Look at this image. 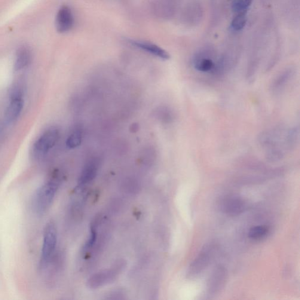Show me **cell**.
Here are the masks:
<instances>
[{"label": "cell", "instance_id": "cell-8", "mask_svg": "<svg viewBox=\"0 0 300 300\" xmlns=\"http://www.w3.org/2000/svg\"><path fill=\"white\" fill-rule=\"evenodd\" d=\"M59 135V131L56 128H51L45 131L35 144L34 151L36 154H46L56 144Z\"/></svg>", "mask_w": 300, "mask_h": 300}, {"label": "cell", "instance_id": "cell-17", "mask_svg": "<svg viewBox=\"0 0 300 300\" xmlns=\"http://www.w3.org/2000/svg\"><path fill=\"white\" fill-rule=\"evenodd\" d=\"M31 55L29 49L23 47L17 52L16 60L14 64V69L19 70L25 68L30 62Z\"/></svg>", "mask_w": 300, "mask_h": 300}, {"label": "cell", "instance_id": "cell-15", "mask_svg": "<svg viewBox=\"0 0 300 300\" xmlns=\"http://www.w3.org/2000/svg\"><path fill=\"white\" fill-rule=\"evenodd\" d=\"M154 5L156 13L165 18L171 17L176 10V3L174 0H157Z\"/></svg>", "mask_w": 300, "mask_h": 300}, {"label": "cell", "instance_id": "cell-12", "mask_svg": "<svg viewBox=\"0 0 300 300\" xmlns=\"http://www.w3.org/2000/svg\"><path fill=\"white\" fill-rule=\"evenodd\" d=\"M130 44L135 46L138 48L154 55L161 60H168L170 59V55L163 48L158 45L152 44L151 42L145 41H130Z\"/></svg>", "mask_w": 300, "mask_h": 300}, {"label": "cell", "instance_id": "cell-23", "mask_svg": "<svg viewBox=\"0 0 300 300\" xmlns=\"http://www.w3.org/2000/svg\"><path fill=\"white\" fill-rule=\"evenodd\" d=\"M23 90L20 86L15 85L11 89L10 91L11 100L17 99H22Z\"/></svg>", "mask_w": 300, "mask_h": 300}, {"label": "cell", "instance_id": "cell-22", "mask_svg": "<svg viewBox=\"0 0 300 300\" xmlns=\"http://www.w3.org/2000/svg\"><path fill=\"white\" fill-rule=\"evenodd\" d=\"M252 1L253 0H234L232 4V10L237 13L247 11Z\"/></svg>", "mask_w": 300, "mask_h": 300}, {"label": "cell", "instance_id": "cell-9", "mask_svg": "<svg viewBox=\"0 0 300 300\" xmlns=\"http://www.w3.org/2000/svg\"><path fill=\"white\" fill-rule=\"evenodd\" d=\"M74 18L68 6H62L58 11L56 17V28L58 32L65 33L72 29Z\"/></svg>", "mask_w": 300, "mask_h": 300}, {"label": "cell", "instance_id": "cell-20", "mask_svg": "<svg viewBox=\"0 0 300 300\" xmlns=\"http://www.w3.org/2000/svg\"><path fill=\"white\" fill-rule=\"evenodd\" d=\"M269 232V228L266 226H256L250 229L249 237L252 240H258L264 238Z\"/></svg>", "mask_w": 300, "mask_h": 300}, {"label": "cell", "instance_id": "cell-1", "mask_svg": "<svg viewBox=\"0 0 300 300\" xmlns=\"http://www.w3.org/2000/svg\"><path fill=\"white\" fill-rule=\"evenodd\" d=\"M299 138V129L294 127H277L260 134V145L268 149V160L277 162L285 155L286 151L295 148Z\"/></svg>", "mask_w": 300, "mask_h": 300}, {"label": "cell", "instance_id": "cell-6", "mask_svg": "<svg viewBox=\"0 0 300 300\" xmlns=\"http://www.w3.org/2000/svg\"><path fill=\"white\" fill-rule=\"evenodd\" d=\"M57 231L54 223H48L45 229L42 248V260L47 263L53 256L57 244Z\"/></svg>", "mask_w": 300, "mask_h": 300}, {"label": "cell", "instance_id": "cell-13", "mask_svg": "<svg viewBox=\"0 0 300 300\" xmlns=\"http://www.w3.org/2000/svg\"><path fill=\"white\" fill-rule=\"evenodd\" d=\"M203 8L197 1H193L187 5L185 10L186 22L190 24H197L203 18Z\"/></svg>", "mask_w": 300, "mask_h": 300}, {"label": "cell", "instance_id": "cell-19", "mask_svg": "<svg viewBox=\"0 0 300 300\" xmlns=\"http://www.w3.org/2000/svg\"><path fill=\"white\" fill-rule=\"evenodd\" d=\"M82 142V133L80 130H76L70 134L66 140L67 148L73 149L78 148Z\"/></svg>", "mask_w": 300, "mask_h": 300}, {"label": "cell", "instance_id": "cell-10", "mask_svg": "<svg viewBox=\"0 0 300 300\" xmlns=\"http://www.w3.org/2000/svg\"><path fill=\"white\" fill-rule=\"evenodd\" d=\"M99 163L97 159H93L85 165L78 180L79 188L84 187L95 179L99 170Z\"/></svg>", "mask_w": 300, "mask_h": 300}, {"label": "cell", "instance_id": "cell-18", "mask_svg": "<svg viewBox=\"0 0 300 300\" xmlns=\"http://www.w3.org/2000/svg\"><path fill=\"white\" fill-rule=\"evenodd\" d=\"M247 11L238 13L232 20L231 23V29L234 31H240L244 29L247 23Z\"/></svg>", "mask_w": 300, "mask_h": 300}, {"label": "cell", "instance_id": "cell-2", "mask_svg": "<svg viewBox=\"0 0 300 300\" xmlns=\"http://www.w3.org/2000/svg\"><path fill=\"white\" fill-rule=\"evenodd\" d=\"M58 187L59 182L51 180L38 188L33 200V207L39 215H43L51 207Z\"/></svg>", "mask_w": 300, "mask_h": 300}, {"label": "cell", "instance_id": "cell-21", "mask_svg": "<svg viewBox=\"0 0 300 300\" xmlns=\"http://www.w3.org/2000/svg\"><path fill=\"white\" fill-rule=\"evenodd\" d=\"M97 238V229L96 224H91L90 229V236L88 239L87 242L85 244L84 247V252H88V251L91 249L93 248L96 242Z\"/></svg>", "mask_w": 300, "mask_h": 300}, {"label": "cell", "instance_id": "cell-14", "mask_svg": "<svg viewBox=\"0 0 300 300\" xmlns=\"http://www.w3.org/2000/svg\"><path fill=\"white\" fill-rule=\"evenodd\" d=\"M24 107L23 99L11 100L10 105L5 110V119L7 123H11L18 118Z\"/></svg>", "mask_w": 300, "mask_h": 300}, {"label": "cell", "instance_id": "cell-16", "mask_svg": "<svg viewBox=\"0 0 300 300\" xmlns=\"http://www.w3.org/2000/svg\"><path fill=\"white\" fill-rule=\"evenodd\" d=\"M293 70L292 69H287L280 73L276 78H275L273 83L271 84V90L274 92H277L280 91L285 87L287 83L289 82L294 75Z\"/></svg>", "mask_w": 300, "mask_h": 300}, {"label": "cell", "instance_id": "cell-7", "mask_svg": "<svg viewBox=\"0 0 300 300\" xmlns=\"http://www.w3.org/2000/svg\"><path fill=\"white\" fill-rule=\"evenodd\" d=\"M228 278V271L222 266H218L211 273L208 282V292L210 295H216L225 287Z\"/></svg>", "mask_w": 300, "mask_h": 300}, {"label": "cell", "instance_id": "cell-3", "mask_svg": "<svg viewBox=\"0 0 300 300\" xmlns=\"http://www.w3.org/2000/svg\"><path fill=\"white\" fill-rule=\"evenodd\" d=\"M216 249V246L213 243L205 245L189 266L187 273L188 277L191 278H194L203 272L212 261Z\"/></svg>", "mask_w": 300, "mask_h": 300}, {"label": "cell", "instance_id": "cell-11", "mask_svg": "<svg viewBox=\"0 0 300 300\" xmlns=\"http://www.w3.org/2000/svg\"><path fill=\"white\" fill-rule=\"evenodd\" d=\"M225 213L232 216L240 215L245 208V204L241 199L235 196L226 198L222 204Z\"/></svg>", "mask_w": 300, "mask_h": 300}, {"label": "cell", "instance_id": "cell-5", "mask_svg": "<svg viewBox=\"0 0 300 300\" xmlns=\"http://www.w3.org/2000/svg\"><path fill=\"white\" fill-rule=\"evenodd\" d=\"M123 268V264L119 263L111 268L97 272L88 280V286L94 289L106 285L118 277Z\"/></svg>", "mask_w": 300, "mask_h": 300}, {"label": "cell", "instance_id": "cell-4", "mask_svg": "<svg viewBox=\"0 0 300 300\" xmlns=\"http://www.w3.org/2000/svg\"><path fill=\"white\" fill-rule=\"evenodd\" d=\"M215 54L210 49H203L197 52L192 58V63L198 72L212 73L217 62Z\"/></svg>", "mask_w": 300, "mask_h": 300}]
</instances>
